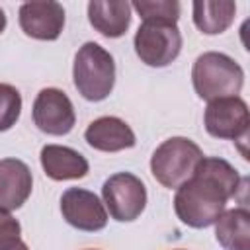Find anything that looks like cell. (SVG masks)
<instances>
[{"label":"cell","instance_id":"6da1fadb","mask_svg":"<svg viewBox=\"0 0 250 250\" xmlns=\"http://www.w3.org/2000/svg\"><path fill=\"white\" fill-rule=\"evenodd\" d=\"M238 188L240 176L225 158L203 156L193 176L176 188L174 211L188 227H211L223 215L227 201L236 195Z\"/></svg>","mask_w":250,"mask_h":250},{"label":"cell","instance_id":"7a4b0ae2","mask_svg":"<svg viewBox=\"0 0 250 250\" xmlns=\"http://www.w3.org/2000/svg\"><path fill=\"white\" fill-rule=\"evenodd\" d=\"M191 82L201 100L238 96L244 84L242 66L225 53L207 51L199 55L191 68Z\"/></svg>","mask_w":250,"mask_h":250},{"label":"cell","instance_id":"3957f363","mask_svg":"<svg viewBox=\"0 0 250 250\" xmlns=\"http://www.w3.org/2000/svg\"><path fill=\"white\" fill-rule=\"evenodd\" d=\"M72 78L78 94L90 102L105 100L115 84V62L113 57L98 43H84L72 66Z\"/></svg>","mask_w":250,"mask_h":250},{"label":"cell","instance_id":"277c9868","mask_svg":"<svg viewBox=\"0 0 250 250\" xmlns=\"http://www.w3.org/2000/svg\"><path fill=\"white\" fill-rule=\"evenodd\" d=\"M201 148L186 137L166 139L150 158V172L158 184L164 188H180L186 180H189L201 162Z\"/></svg>","mask_w":250,"mask_h":250},{"label":"cell","instance_id":"5b68a950","mask_svg":"<svg viewBox=\"0 0 250 250\" xmlns=\"http://www.w3.org/2000/svg\"><path fill=\"white\" fill-rule=\"evenodd\" d=\"M135 53L148 66H168L182 51V33L170 21H143L135 33Z\"/></svg>","mask_w":250,"mask_h":250},{"label":"cell","instance_id":"8992f818","mask_svg":"<svg viewBox=\"0 0 250 250\" xmlns=\"http://www.w3.org/2000/svg\"><path fill=\"white\" fill-rule=\"evenodd\" d=\"M102 197L109 215L119 223L135 221L146 207V188L131 172H117L102 186Z\"/></svg>","mask_w":250,"mask_h":250},{"label":"cell","instance_id":"52a82bcc","mask_svg":"<svg viewBox=\"0 0 250 250\" xmlns=\"http://www.w3.org/2000/svg\"><path fill=\"white\" fill-rule=\"evenodd\" d=\"M203 121L211 137L232 141H246L248 137L250 113L246 102L238 96L211 100L205 107Z\"/></svg>","mask_w":250,"mask_h":250},{"label":"cell","instance_id":"ba28073f","mask_svg":"<svg viewBox=\"0 0 250 250\" xmlns=\"http://www.w3.org/2000/svg\"><path fill=\"white\" fill-rule=\"evenodd\" d=\"M33 123L47 135H66L72 131L76 113L70 98L59 88H43L33 102Z\"/></svg>","mask_w":250,"mask_h":250},{"label":"cell","instance_id":"9c48e42d","mask_svg":"<svg viewBox=\"0 0 250 250\" xmlns=\"http://www.w3.org/2000/svg\"><path fill=\"white\" fill-rule=\"evenodd\" d=\"M61 213L78 230L96 232L107 225V211L100 197L82 188H68L61 197Z\"/></svg>","mask_w":250,"mask_h":250},{"label":"cell","instance_id":"30bf717a","mask_svg":"<svg viewBox=\"0 0 250 250\" xmlns=\"http://www.w3.org/2000/svg\"><path fill=\"white\" fill-rule=\"evenodd\" d=\"M20 27L39 41H55L64 27V8L53 0L25 2L20 6Z\"/></svg>","mask_w":250,"mask_h":250},{"label":"cell","instance_id":"8fae6325","mask_svg":"<svg viewBox=\"0 0 250 250\" xmlns=\"http://www.w3.org/2000/svg\"><path fill=\"white\" fill-rule=\"evenodd\" d=\"M33 178L25 162L18 158L0 160V209H20L31 195Z\"/></svg>","mask_w":250,"mask_h":250},{"label":"cell","instance_id":"7c38bea8","mask_svg":"<svg viewBox=\"0 0 250 250\" xmlns=\"http://www.w3.org/2000/svg\"><path fill=\"white\" fill-rule=\"evenodd\" d=\"M84 139L92 148L102 150V152L125 150V148L135 146L137 143L133 129L123 119L113 117V115L94 119L84 131Z\"/></svg>","mask_w":250,"mask_h":250},{"label":"cell","instance_id":"4fadbf2b","mask_svg":"<svg viewBox=\"0 0 250 250\" xmlns=\"http://www.w3.org/2000/svg\"><path fill=\"white\" fill-rule=\"evenodd\" d=\"M41 166L43 172L57 182L62 180H78L88 174V160L70 146L61 145H45L41 148Z\"/></svg>","mask_w":250,"mask_h":250},{"label":"cell","instance_id":"5bb4252c","mask_svg":"<svg viewBox=\"0 0 250 250\" xmlns=\"http://www.w3.org/2000/svg\"><path fill=\"white\" fill-rule=\"evenodd\" d=\"M88 20L96 31L104 37H121L131 25V4L129 2H104L92 0L88 4Z\"/></svg>","mask_w":250,"mask_h":250},{"label":"cell","instance_id":"9a60e30c","mask_svg":"<svg viewBox=\"0 0 250 250\" xmlns=\"http://www.w3.org/2000/svg\"><path fill=\"white\" fill-rule=\"evenodd\" d=\"M215 236L225 250H250V213L246 207L223 211L215 221Z\"/></svg>","mask_w":250,"mask_h":250},{"label":"cell","instance_id":"2e32d148","mask_svg":"<svg viewBox=\"0 0 250 250\" xmlns=\"http://www.w3.org/2000/svg\"><path fill=\"white\" fill-rule=\"evenodd\" d=\"M191 8H193V23L205 35L223 33L232 23L236 14V4L230 0H219V2L197 0L193 2Z\"/></svg>","mask_w":250,"mask_h":250},{"label":"cell","instance_id":"e0dca14e","mask_svg":"<svg viewBox=\"0 0 250 250\" xmlns=\"http://www.w3.org/2000/svg\"><path fill=\"white\" fill-rule=\"evenodd\" d=\"M143 18V21H170L178 23L180 18V2L176 0H135L131 4Z\"/></svg>","mask_w":250,"mask_h":250},{"label":"cell","instance_id":"ac0fdd59","mask_svg":"<svg viewBox=\"0 0 250 250\" xmlns=\"http://www.w3.org/2000/svg\"><path fill=\"white\" fill-rule=\"evenodd\" d=\"M21 113V94L12 84H0V131L16 125Z\"/></svg>","mask_w":250,"mask_h":250},{"label":"cell","instance_id":"d6986e66","mask_svg":"<svg viewBox=\"0 0 250 250\" xmlns=\"http://www.w3.org/2000/svg\"><path fill=\"white\" fill-rule=\"evenodd\" d=\"M21 227L8 211L0 209V250H10L20 242Z\"/></svg>","mask_w":250,"mask_h":250},{"label":"cell","instance_id":"ffe728a7","mask_svg":"<svg viewBox=\"0 0 250 250\" xmlns=\"http://www.w3.org/2000/svg\"><path fill=\"white\" fill-rule=\"evenodd\" d=\"M6 29V14H4V10L0 8V33Z\"/></svg>","mask_w":250,"mask_h":250},{"label":"cell","instance_id":"44dd1931","mask_svg":"<svg viewBox=\"0 0 250 250\" xmlns=\"http://www.w3.org/2000/svg\"><path fill=\"white\" fill-rule=\"evenodd\" d=\"M10 250H29V248H27V244H23V242H21V240H20V242H18V244H16V246H12V248H10Z\"/></svg>","mask_w":250,"mask_h":250},{"label":"cell","instance_id":"7402d4cb","mask_svg":"<svg viewBox=\"0 0 250 250\" xmlns=\"http://www.w3.org/2000/svg\"><path fill=\"white\" fill-rule=\"evenodd\" d=\"M88 250H94V248H88Z\"/></svg>","mask_w":250,"mask_h":250},{"label":"cell","instance_id":"603a6c76","mask_svg":"<svg viewBox=\"0 0 250 250\" xmlns=\"http://www.w3.org/2000/svg\"><path fill=\"white\" fill-rule=\"evenodd\" d=\"M178 250H182V248H178Z\"/></svg>","mask_w":250,"mask_h":250}]
</instances>
